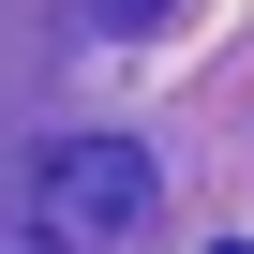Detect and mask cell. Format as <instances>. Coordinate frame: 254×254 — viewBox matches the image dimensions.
<instances>
[{"mask_svg": "<svg viewBox=\"0 0 254 254\" xmlns=\"http://www.w3.org/2000/svg\"><path fill=\"white\" fill-rule=\"evenodd\" d=\"M30 239H45V254H135V239H150V150L60 135V150L30 165Z\"/></svg>", "mask_w": 254, "mask_h": 254, "instance_id": "1", "label": "cell"}, {"mask_svg": "<svg viewBox=\"0 0 254 254\" xmlns=\"http://www.w3.org/2000/svg\"><path fill=\"white\" fill-rule=\"evenodd\" d=\"M90 15H105V30H150V15H165V0H90Z\"/></svg>", "mask_w": 254, "mask_h": 254, "instance_id": "2", "label": "cell"}, {"mask_svg": "<svg viewBox=\"0 0 254 254\" xmlns=\"http://www.w3.org/2000/svg\"><path fill=\"white\" fill-rule=\"evenodd\" d=\"M224 254H239V239H224Z\"/></svg>", "mask_w": 254, "mask_h": 254, "instance_id": "3", "label": "cell"}]
</instances>
